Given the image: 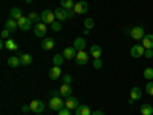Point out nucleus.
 Instances as JSON below:
<instances>
[{
    "mask_svg": "<svg viewBox=\"0 0 153 115\" xmlns=\"http://www.w3.org/2000/svg\"><path fill=\"white\" fill-rule=\"evenodd\" d=\"M9 34H11V32H9L8 29H3V31H2V38H3V40H8V38H9Z\"/></svg>",
    "mask_w": 153,
    "mask_h": 115,
    "instance_id": "4c0bfd02",
    "label": "nucleus"
},
{
    "mask_svg": "<svg viewBox=\"0 0 153 115\" xmlns=\"http://www.w3.org/2000/svg\"><path fill=\"white\" fill-rule=\"evenodd\" d=\"M37 115H42V114H37Z\"/></svg>",
    "mask_w": 153,
    "mask_h": 115,
    "instance_id": "c03bdc74",
    "label": "nucleus"
},
{
    "mask_svg": "<svg viewBox=\"0 0 153 115\" xmlns=\"http://www.w3.org/2000/svg\"><path fill=\"white\" fill-rule=\"evenodd\" d=\"M61 78H63V83H66V84H71L72 83V75L71 74H65Z\"/></svg>",
    "mask_w": 153,
    "mask_h": 115,
    "instance_id": "72a5a7b5",
    "label": "nucleus"
},
{
    "mask_svg": "<svg viewBox=\"0 0 153 115\" xmlns=\"http://www.w3.org/2000/svg\"><path fill=\"white\" fill-rule=\"evenodd\" d=\"M61 77V69H60V66H54L52 69L49 71V78L51 80H58Z\"/></svg>",
    "mask_w": 153,
    "mask_h": 115,
    "instance_id": "6ab92c4d",
    "label": "nucleus"
},
{
    "mask_svg": "<svg viewBox=\"0 0 153 115\" xmlns=\"http://www.w3.org/2000/svg\"><path fill=\"white\" fill-rule=\"evenodd\" d=\"M75 115H92V112H91V108L89 106L83 105V106H78L75 109Z\"/></svg>",
    "mask_w": 153,
    "mask_h": 115,
    "instance_id": "aec40b11",
    "label": "nucleus"
},
{
    "mask_svg": "<svg viewBox=\"0 0 153 115\" xmlns=\"http://www.w3.org/2000/svg\"><path fill=\"white\" fill-rule=\"evenodd\" d=\"M5 48L9 51H17V42L14 38H8V40H5Z\"/></svg>",
    "mask_w": 153,
    "mask_h": 115,
    "instance_id": "b1692460",
    "label": "nucleus"
},
{
    "mask_svg": "<svg viewBox=\"0 0 153 115\" xmlns=\"http://www.w3.org/2000/svg\"><path fill=\"white\" fill-rule=\"evenodd\" d=\"M29 106H31V111L34 114H42L46 109V106H45V103H43L42 100H32L31 103H29Z\"/></svg>",
    "mask_w": 153,
    "mask_h": 115,
    "instance_id": "20e7f679",
    "label": "nucleus"
},
{
    "mask_svg": "<svg viewBox=\"0 0 153 115\" xmlns=\"http://www.w3.org/2000/svg\"><path fill=\"white\" fill-rule=\"evenodd\" d=\"M92 115H104L101 111H95V112H92Z\"/></svg>",
    "mask_w": 153,
    "mask_h": 115,
    "instance_id": "a19ab883",
    "label": "nucleus"
},
{
    "mask_svg": "<svg viewBox=\"0 0 153 115\" xmlns=\"http://www.w3.org/2000/svg\"><path fill=\"white\" fill-rule=\"evenodd\" d=\"M144 57H146V58H152V57H153V49H146Z\"/></svg>",
    "mask_w": 153,
    "mask_h": 115,
    "instance_id": "e433bc0d",
    "label": "nucleus"
},
{
    "mask_svg": "<svg viewBox=\"0 0 153 115\" xmlns=\"http://www.w3.org/2000/svg\"><path fill=\"white\" fill-rule=\"evenodd\" d=\"M54 14H55V19H57L58 22L68 20V11H66L65 8H57V9L54 11Z\"/></svg>",
    "mask_w": 153,
    "mask_h": 115,
    "instance_id": "f8f14e48",
    "label": "nucleus"
},
{
    "mask_svg": "<svg viewBox=\"0 0 153 115\" xmlns=\"http://www.w3.org/2000/svg\"><path fill=\"white\" fill-rule=\"evenodd\" d=\"M146 92H147L149 95H153V81H152V80L146 84Z\"/></svg>",
    "mask_w": 153,
    "mask_h": 115,
    "instance_id": "473e14b6",
    "label": "nucleus"
},
{
    "mask_svg": "<svg viewBox=\"0 0 153 115\" xmlns=\"http://www.w3.org/2000/svg\"><path fill=\"white\" fill-rule=\"evenodd\" d=\"M144 52H146V48H144L143 45H133V46L130 48V55H132L133 58H139V57H143V55H144Z\"/></svg>",
    "mask_w": 153,
    "mask_h": 115,
    "instance_id": "423d86ee",
    "label": "nucleus"
},
{
    "mask_svg": "<svg viewBox=\"0 0 153 115\" xmlns=\"http://www.w3.org/2000/svg\"><path fill=\"white\" fill-rule=\"evenodd\" d=\"M80 106V101H78V98H75V97H69L68 100H66V108L68 109H76Z\"/></svg>",
    "mask_w": 153,
    "mask_h": 115,
    "instance_id": "dca6fc26",
    "label": "nucleus"
},
{
    "mask_svg": "<svg viewBox=\"0 0 153 115\" xmlns=\"http://www.w3.org/2000/svg\"><path fill=\"white\" fill-rule=\"evenodd\" d=\"M76 51L74 46H69V48H66L65 51H63V55H65V58H75L76 57Z\"/></svg>",
    "mask_w": 153,
    "mask_h": 115,
    "instance_id": "a211bd4d",
    "label": "nucleus"
},
{
    "mask_svg": "<svg viewBox=\"0 0 153 115\" xmlns=\"http://www.w3.org/2000/svg\"><path fill=\"white\" fill-rule=\"evenodd\" d=\"M101 54H103V51H101V46H98V45L91 46V55H92L94 58H101Z\"/></svg>",
    "mask_w": 153,
    "mask_h": 115,
    "instance_id": "4be33fe9",
    "label": "nucleus"
},
{
    "mask_svg": "<svg viewBox=\"0 0 153 115\" xmlns=\"http://www.w3.org/2000/svg\"><path fill=\"white\" fill-rule=\"evenodd\" d=\"M20 65H22L20 57H9L8 58V66L9 68H19Z\"/></svg>",
    "mask_w": 153,
    "mask_h": 115,
    "instance_id": "5701e85b",
    "label": "nucleus"
},
{
    "mask_svg": "<svg viewBox=\"0 0 153 115\" xmlns=\"http://www.w3.org/2000/svg\"><path fill=\"white\" fill-rule=\"evenodd\" d=\"M68 11V19H74L75 17V14H76V12L74 11V9H66Z\"/></svg>",
    "mask_w": 153,
    "mask_h": 115,
    "instance_id": "58836bf2",
    "label": "nucleus"
},
{
    "mask_svg": "<svg viewBox=\"0 0 153 115\" xmlns=\"http://www.w3.org/2000/svg\"><path fill=\"white\" fill-rule=\"evenodd\" d=\"M17 23H19V28L22 31H29L32 28V22L29 20V17H20L17 20Z\"/></svg>",
    "mask_w": 153,
    "mask_h": 115,
    "instance_id": "6e6552de",
    "label": "nucleus"
},
{
    "mask_svg": "<svg viewBox=\"0 0 153 115\" xmlns=\"http://www.w3.org/2000/svg\"><path fill=\"white\" fill-rule=\"evenodd\" d=\"M26 3L29 5V3H32V0H26Z\"/></svg>",
    "mask_w": 153,
    "mask_h": 115,
    "instance_id": "79ce46f5",
    "label": "nucleus"
},
{
    "mask_svg": "<svg viewBox=\"0 0 153 115\" xmlns=\"http://www.w3.org/2000/svg\"><path fill=\"white\" fill-rule=\"evenodd\" d=\"M58 115H71V109L63 108V109H60V111H58Z\"/></svg>",
    "mask_w": 153,
    "mask_h": 115,
    "instance_id": "c9c22d12",
    "label": "nucleus"
},
{
    "mask_svg": "<svg viewBox=\"0 0 153 115\" xmlns=\"http://www.w3.org/2000/svg\"><path fill=\"white\" fill-rule=\"evenodd\" d=\"M84 26H86V29H92V28L95 26L94 19H86V20H84Z\"/></svg>",
    "mask_w": 153,
    "mask_h": 115,
    "instance_id": "7c9ffc66",
    "label": "nucleus"
},
{
    "mask_svg": "<svg viewBox=\"0 0 153 115\" xmlns=\"http://www.w3.org/2000/svg\"><path fill=\"white\" fill-rule=\"evenodd\" d=\"M9 17L14 19V20H19L20 17H23V16H22V9H20V8H12V9L9 11Z\"/></svg>",
    "mask_w": 153,
    "mask_h": 115,
    "instance_id": "bb28decb",
    "label": "nucleus"
},
{
    "mask_svg": "<svg viewBox=\"0 0 153 115\" xmlns=\"http://www.w3.org/2000/svg\"><path fill=\"white\" fill-rule=\"evenodd\" d=\"M74 48H75L76 51H84V48H86V40H84L83 37H76L75 42H74Z\"/></svg>",
    "mask_w": 153,
    "mask_h": 115,
    "instance_id": "f3484780",
    "label": "nucleus"
},
{
    "mask_svg": "<svg viewBox=\"0 0 153 115\" xmlns=\"http://www.w3.org/2000/svg\"><path fill=\"white\" fill-rule=\"evenodd\" d=\"M143 46L146 49H153V34H146L143 38Z\"/></svg>",
    "mask_w": 153,
    "mask_h": 115,
    "instance_id": "2eb2a0df",
    "label": "nucleus"
},
{
    "mask_svg": "<svg viewBox=\"0 0 153 115\" xmlns=\"http://www.w3.org/2000/svg\"><path fill=\"white\" fill-rule=\"evenodd\" d=\"M17 28H19V23H17V20H14V19H11V17H9V19H8V22L5 23V29H8V31L12 34V32H14Z\"/></svg>",
    "mask_w": 153,
    "mask_h": 115,
    "instance_id": "4468645a",
    "label": "nucleus"
},
{
    "mask_svg": "<svg viewBox=\"0 0 153 115\" xmlns=\"http://www.w3.org/2000/svg\"><path fill=\"white\" fill-rule=\"evenodd\" d=\"M28 17H29V20H31L32 23L35 22V25L42 22V16H38L37 12H29V16H28Z\"/></svg>",
    "mask_w": 153,
    "mask_h": 115,
    "instance_id": "c85d7f7f",
    "label": "nucleus"
},
{
    "mask_svg": "<svg viewBox=\"0 0 153 115\" xmlns=\"http://www.w3.org/2000/svg\"><path fill=\"white\" fill-rule=\"evenodd\" d=\"M144 78L146 80H153V68H147V69H144Z\"/></svg>",
    "mask_w": 153,
    "mask_h": 115,
    "instance_id": "c756f323",
    "label": "nucleus"
},
{
    "mask_svg": "<svg viewBox=\"0 0 153 115\" xmlns=\"http://www.w3.org/2000/svg\"><path fill=\"white\" fill-rule=\"evenodd\" d=\"M60 95L65 97V98L72 97V86H71V84H66V83H63V84L60 86Z\"/></svg>",
    "mask_w": 153,
    "mask_h": 115,
    "instance_id": "9b49d317",
    "label": "nucleus"
},
{
    "mask_svg": "<svg viewBox=\"0 0 153 115\" xmlns=\"http://www.w3.org/2000/svg\"><path fill=\"white\" fill-rule=\"evenodd\" d=\"M46 32H48V26H46V23H43V22L37 23L34 26V34L37 37H46Z\"/></svg>",
    "mask_w": 153,
    "mask_h": 115,
    "instance_id": "0eeeda50",
    "label": "nucleus"
},
{
    "mask_svg": "<svg viewBox=\"0 0 153 115\" xmlns=\"http://www.w3.org/2000/svg\"><path fill=\"white\" fill-rule=\"evenodd\" d=\"M51 28H52V31H54V32H58V31H61V22L55 20L52 25H51Z\"/></svg>",
    "mask_w": 153,
    "mask_h": 115,
    "instance_id": "2f4dec72",
    "label": "nucleus"
},
{
    "mask_svg": "<svg viewBox=\"0 0 153 115\" xmlns=\"http://www.w3.org/2000/svg\"><path fill=\"white\" fill-rule=\"evenodd\" d=\"M55 46V40L52 37H45L43 38V42H42V48L45 49V51H51Z\"/></svg>",
    "mask_w": 153,
    "mask_h": 115,
    "instance_id": "ddd939ff",
    "label": "nucleus"
},
{
    "mask_svg": "<svg viewBox=\"0 0 153 115\" xmlns=\"http://www.w3.org/2000/svg\"><path fill=\"white\" fill-rule=\"evenodd\" d=\"M20 61H22V66H29L32 63V55L28 54V52H25V54L20 55Z\"/></svg>",
    "mask_w": 153,
    "mask_h": 115,
    "instance_id": "412c9836",
    "label": "nucleus"
},
{
    "mask_svg": "<svg viewBox=\"0 0 153 115\" xmlns=\"http://www.w3.org/2000/svg\"><path fill=\"white\" fill-rule=\"evenodd\" d=\"M65 106H66V103L61 100V97H58V95L51 97V100H49V109H51V111L58 112L60 109H63Z\"/></svg>",
    "mask_w": 153,
    "mask_h": 115,
    "instance_id": "f257e3e1",
    "label": "nucleus"
},
{
    "mask_svg": "<svg viewBox=\"0 0 153 115\" xmlns=\"http://www.w3.org/2000/svg\"><path fill=\"white\" fill-rule=\"evenodd\" d=\"M22 2H26V0H22Z\"/></svg>",
    "mask_w": 153,
    "mask_h": 115,
    "instance_id": "37998d69",
    "label": "nucleus"
},
{
    "mask_svg": "<svg viewBox=\"0 0 153 115\" xmlns=\"http://www.w3.org/2000/svg\"><path fill=\"white\" fill-rule=\"evenodd\" d=\"M139 112H141V115H153V108H152V105L146 103V105H143V106H141Z\"/></svg>",
    "mask_w": 153,
    "mask_h": 115,
    "instance_id": "393cba45",
    "label": "nucleus"
},
{
    "mask_svg": "<svg viewBox=\"0 0 153 115\" xmlns=\"http://www.w3.org/2000/svg\"><path fill=\"white\" fill-rule=\"evenodd\" d=\"M42 22L46 23V25H52L57 19H55V14H54V11H51V9H43L42 12Z\"/></svg>",
    "mask_w": 153,
    "mask_h": 115,
    "instance_id": "f03ea898",
    "label": "nucleus"
},
{
    "mask_svg": "<svg viewBox=\"0 0 153 115\" xmlns=\"http://www.w3.org/2000/svg\"><path fill=\"white\" fill-rule=\"evenodd\" d=\"M74 11L76 12V14H86V12L89 11V5H87V2H84V0H80V2H76L75 6H74Z\"/></svg>",
    "mask_w": 153,
    "mask_h": 115,
    "instance_id": "9d476101",
    "label": "nucleus"
},
{
    "mask_svg": "<svg viewBox=\"0 0 153 115\" xmlns=\"http://www.w3.org/2000/svg\"><path fill=\"white\" fill-rule=\"evenodd\" d=\"M74 60H75L76 65L83 66V65H87V63H89V55H87L86 51H78V52H76V57Z\"/></svg>",
    "mask_w": 153,
    "mask_h": 115,
    "instance_id": "39448f33",
    "label": "nucleus"
},
{
    "mask_svg": "<svg viewBox=\"0 0 153 115\" xmlns=\"http://www.w3.org/2000/svg\"><path fill=\"white\" fill-rule=\"evenodd\" d=\"M29 111H31V106H29V105H23V106H22V112L26 114V112H29Z\"/></svg>",
    "mask_w": 153,
    "mask_h": 115,
    "instance_id": "ea45409f",
    "label": "nucleus"
},
{
    "mask_svg": "<svg viewBox=\"0 0 153 115\" xmlns=\"http://www.w3.org/2000/svg\"><path fill=\"white\" fill-rule=\"evenodd\" d=\"M65 55L63 54H55L54 57H52V61H54V66H61L63 63H65Z\"/></svg>",
    "mask_w": 153,
    "mask_h": 115,
    "instance_id": "a878e982",
    "label": "nucleus"
},
{
    "mask_svg": "<svg viewBox=\"0 0 153 115\" xmlns=\"http://www.w3.org/2000/svg\"><path fill=\"white\" fill-rule=\"evenodd\" d=\"M94 68L95 69H101V68H103V61H101V58H94Z\"/></svg>",
    "mask_w": 153,
    "mask_h": 115,
    "instance_id": "f704fd0d",
    "label": "nucleus"
},
{
    "mask_svg": "<svg viewBox=\"0 0 153 115\" xmlns=\"http://www.w3.org/2000/svg\"><path fill=\"white\" fill-rule=\"evenodd\" d=\"M141 97H143V91L139 87H132L130 89V98H129V103L132 105V103H135V101H138V100H141Z\"/></svg>",
    "mask_w": 153,
    "mask_h": 115,
    "instance_id": "1a4fd4ad",
    "label": "nucleus"
},
{
    "mask_svg": "<svg viewBox=\"0 0 153 115\" xmlns=\"http://www.w3.org/2000/svg\"><path fill=\"white\" fill-rule=\"evenodd\" d=\"M60 6L65 8V9H74L75 2L74 0H60Z\"/></svg>",
    "mask_w": 153,
    "mask_h": 115,
    "instance_id": "cd10ccee",
    "label": "nucleus"
},
{
    "mask_svg": "<svg viewBox=\"0 0 153 115\" xmlns=\"http://www.w3.org/2000/svg\"><path fill=\"white\" fill-rule=\"evenodd\" d=\"M130 37L133 38V40H143L144 38V26L138 25V26L132 28L130 29Z\"/></svg>",
    "mask_w": 153,
    "mask_h": 115,
    "instance_id": "7ed1b4c3",
    "label": "nucleus"
}]
</instances>
